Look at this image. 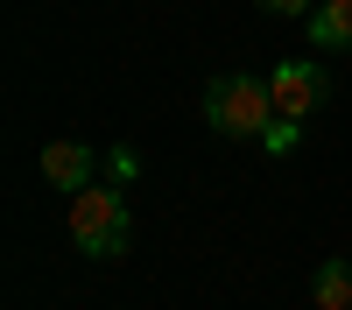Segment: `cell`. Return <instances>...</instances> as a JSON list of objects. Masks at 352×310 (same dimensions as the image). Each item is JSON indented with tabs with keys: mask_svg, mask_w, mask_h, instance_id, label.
Returning <instances> with one entry per match:
<instances>
[{
	"mask_svg": "<svg viewBox=\"0 0 352 310\" xmlns=\"http://www.w3.org/2000/svg\"><path fill=\"white\" fill-rule=\"evenodd\" d=\"M268 113H275V92H268V78H254V71H226V78H212V92H204V120L226 141L268 134Z\"/></svg>",
	"mask_w": 352,
	"mask_h": 310,
	"instance_id": "6da1fadb",
	"label": "cell"
},
{
	"mask_svg": "<svg viewBox=\"0 0 352 310\" xmlns=\"http://www.w3.org/2000/svg\"><path fill=\"white\" fill-rule=\"evenodd\" d=\"M71 240H78V254H92V261L127 254V197L113 190V184L71 190Z\"/></svg>",
	"mask_w": 352,
	"mask_h": 310,
	"instance_id": "7a4b0ae2",
	"label": "cell"
},
{
	"mask_svg": "<svg viewBox=\"0 0 352 310\" xmlns=\"http://www.w3.org/2000/svg\"><path fill=\"white\" fill-rule=\"evenodd\" d=\"M268 92H275V120H310V113H324L331 99V71L310 64V56H282V64L268 71Z\"/></svg>",
	"mask_w": 352,
	"mask_h": 310,
	"instance_id": "3957f363",
	"label": "cell"
},
{
	"mask_svg": "<svg viewBox=\"0 0 352 310\" xmlns=\"http://www.w3.org/2000/svg\"><path fill=\"white\" fill-rule=\"evenodd\" d=\"M43 184H56V190L99 184V155L85 148V141H43Z\"/></svg>",
	"mask_w": 352,
	"mask_h": 310,
	"instance_id": "277c9868",
	"label": "cell"
},
{
	"mask_svg": "<svg viewBox=\"0 0 352 310\" xmlns=\"http://www.w3.org/2000/svg\"><path fill=\"white\" fill-rule=\"evenodd\" d=\"M317 49H352V0H324L317 14H303Z\"/></svg>",
	"mask_w": 352,
	"mask_h": 310,
	"instance_id": "5b68a950",
	"label": "cell"
},
{
	"mask_svg": "<svg viewBox=\"0 0 352 310\" xmlns=\"http://www.w3.org/2000/svg\"><path fill=\"white\" fill-rule=\"evenodd\" d=\"M310 296H317V310H352V261H324Z\"/></svg>",
	"mask_w": 352,
	"mask_h": 310,
	"instance_id": "8992f818",
	"label": "cell"
},
{
	"mask_svg": "<svg viewBox=\"0 0 352 310\" xmlns=\"http://www.w3.org/2000/svg\"><path fill=\"white\" fill-rule=\"evenodd\" d=\"M261 8H268V14H310L317 0H261Z\"/></svg>",
	"mask_w": 352,
	"mask_h": 310,
	"instance_id": "52a82bcc",
	"label": "cell"
}]
</instances>
